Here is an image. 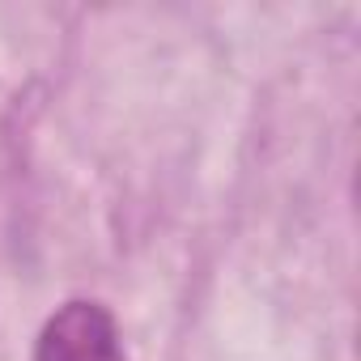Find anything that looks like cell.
I'll list each match as a JSON object with an SVG mask.
<instances>
[{"instance_id": "obj_1", "label": "cell", "mask_w": 361, "mask_h": 361, "mask_svg": "<svg viewBox=\"0 0 361 361\" xmlns=\"http://www.w3.org/2000/svg\"><path fill=\"white\" fill-rule=\"evenodd\" d=\"M35 361H128L119 327L102 302H64L35 340Z\"/></svg>"}]
</instances>
